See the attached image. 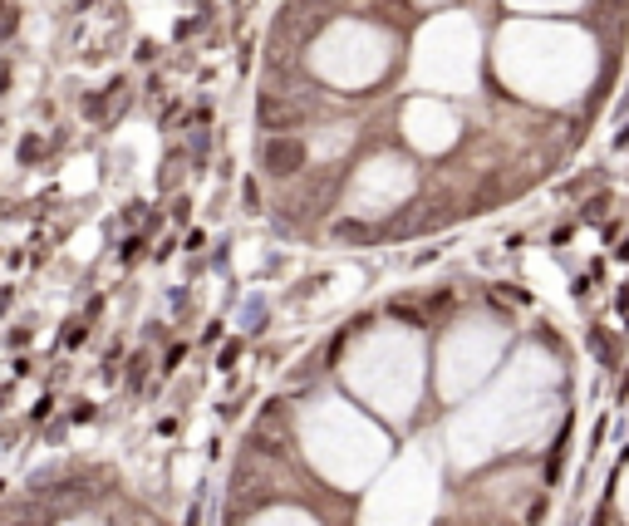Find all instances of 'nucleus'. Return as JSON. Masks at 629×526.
Instances as JSON below:
<instances>
[{"instance_id":"obj_1","label":"nucleus","mask_w":629,"mask_h":526,"mask_svg":"<svg viewBox=\"0 0 629 526\" xmlns=\"http://www.w3.org/2000/svg\"><path fill=\"white\" fill-rule=\"evenodd\" d=\"M305 143L295 138V133H266V143H261V168L271 177H295L305 168Z\"/></svg>"},{"instance_id":"obj_2","label":"nucleus","mask_w":629,"mask_h":526,"mask_svg":"<svg viewBox=\"0 0 629 526\" xmlns=\"http://www.w3.org/2000/svg\"><path fill=\"white\" fill-rule=\"evenodd\" d=\"M256 118H261V128L266 133H286V128H300V104H290L281 94H261V104H256Z\"/></svg>"},{"instance_id":"obj_6","label":"nucleus","mask_w":629,"mask_h":526,"mask_svg":"<svg viewBox=\"0 0 629 526\" xmlns=\"http://www.w3.org/2000/svg\"><path fill=\"white\" fill-rule=\"evenodd\" d=\"M620 256H629V241H625V246H620Z\"/></svg>"},{"instance_id":"obj_5","label":"nucleus","mask_w":629,"mask_h":526,"mask_svg":"<svg viewBox=\"0 0 629 526\" xmlns=\"http://www.w3.org/2000/svg\"><path fill=\"white\" fill-rule=\"evenodd\" d=\"M389 315H394V320H408V325H423V315H418V310H413V305H394V310H389Z\"/></svg>"},{"instance_id":"obj_4","label":"nucleus","mask_w":629,"mask_h":526,"mask_svg":"<svg viewBox=\"0 0 629 526\" xmlns=\"http://www.w3.org/2000/svg\"><path fill=\"white\" fill-rule=\"evenodd\" d=\"M335 236H340V241H369V227H364V222H340Z\"/></svg>"},{"instance_id":"obj_3","label":"nucleus","mask_w":629,"mask_h":526,"mask_svg":"<svg viewBox=\"0 0 629 526\" xmlns=\"http://www.w3.org/2000/svg\"><path fill=\"white\" fill-rule=\"evenodd\" d=\"M15 25H20V10H15V5H0V40H10Z\"/></svg>"}]
</instances>
